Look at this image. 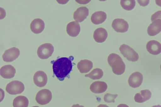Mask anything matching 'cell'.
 Returning <instances> with one entry per match:
<instances>
[{"mask_svg": "<svg viewBox=\"0 0 161 107\" xmlns=\"http://www.w3.org/2000/svg\"><path fill=\"white\" fill-rule=\"evenodd\" d=\"M72 64L69 58L62 57L55 61L53 65L54 74L60 81L63 80L72 70Z\"/></svg>", "mask_w": 161, "mask_h": 107, "instance_id": "obj_1", "label": "cell"}, {"mask_svg": "<svg viewBox=\"0 0 161 107\" xmlns=\"http://www.w3.org/2000/svg\"><path fill=\"white\" fill-rule=\"evenodd\" d=\"M119 50L121 54L128 61L135 62L137 61L139 59L138 53L127 45L123 44L121 45Z\"/></svg>", "mask_w": 161, "mask_h": 107, "instance_id": "obj_2", "label": "cell"}, {"mask_svg": "<svg viewBox=\"0 0 161 107\" xmlns=\"http://www.w3.org/2000/svg\"><path fill=\"white\" fill-rule=\"evenodd\" d=\"M54 50V47L51 44L44 43L38 47L37 51V55L41 59H47L52 56Z\"/></svg>", "mask_w": 161, "mask_h": 107, "instance_id": "obj_3", "label": "cell"}, {"mask_svg": "<svg viewBox=\"0 0 161 107\" xmlns=\"http://www.w3.org/2000/svg\"><path fill=\"white\" fill-rule=\"evenodd\" d=\"M25 86L21 82L14 80L8 83L6 87V92L10 94H20L24 91Z\"/></svg>", "mask_w": 161, "mask_h": 107, "instance_id": "obj_4", "label": "cell"}, {"mask_svg": "<svg viewBox=\"0 0 161 107\" xmlns=\"http://www.w3.org/2000/svg\"><path fill=\"white\" fill-rule=\"evenodd\" d=\"M52 93L49 89H44L39 91L36 96V100L39 104L43 105L49 103L52 99Z\"/></svg>", "mask_w": 161, "mask_h": 107, "instance_id": "obj_5", "label": "cell"}, {"mask_svg": "<svg viewBox=\"0 0 161 107\" xmlns=\"http://www.w3.org/2000/svg\"><path fill=\"white\" fill-rule=\"evenodd\" d=\"M19 54V49L13 47L6 50L3 55L2 58L4 62H10L16 59Z\"/></svg>", "mask_w": 161, "mask_h": 107, "instance_id": "obj_6", "label": "cell"}, {"mask_svg": "<svg viewBox=\"0 0 161 107\" xmlns=\"http://www.w3.org/2000/svg\"><path fill=\"white\" fill-rule=\"evenodd\" d=\"M112 26L118 32L124 33L128 30L129 25L126 21L121 19H116L113 21Z\"/></svg>", "mask_w": 161, "mask_h": 107, "instance_id": "obj_7", "label": "cell"}, {"mask_svg": "<svg viewBox=\"0 0 161 107\" xmlns=\"http://www.w3.org/2000/svg\"><path fill=\"white\" fill-rule=\"evenodd\" d=\"M33 78L35 84L39 87H42L45 86L47 81L46 74L42 71L36 72L34 74Z\"/></svg>", "mask_w": 161, "mask_h": 107, "instance_id": "obj_8", "label": "cell"}, {"mask_svg": "<svg viewBox=\"0 0 161 107\" xmlns=\"http://www.w3.org/2000/svg\"><path fill=\"white\" fill-rule=\"evenodd\" d=\"M143 79L142 73L138 72H134L130 75L128 79L129 84L133 88H137L142 84Z\"/></svg>", "mask_w": 161, "mask_h": 107, "instance_id": "obj_9", "label": "cell"}, {"mask_svg": "<svg viewBox=\"0 0 161 107\" xmlns=\"http://www.w3.org/2000/svg\"><path fill=\"white\" fill-rule=\"evenodd\" d=\"M89 10L85 7H81L77 9L73 15L74 19L78 22L84 21L88 15Z\"/></svg>", "mask_w": 161, "mask_h": 107, "instance_id": "obj_10", "label": "cell"}, {"mask_svg": "<svg viewBox=\"0 0 161 107\" xmlns=\"http://www.w3.org/2000/svg\"><path fill=\"white\" fill-rule=\"evenodd\" d=\"M146 49L150 53L157 55L161 52V44L155 40H151L147 43Z\"/></svg>", "mask_w": 161, "mask_h": 107, "instance_id": "obj_11", "label": "cell"}, {"mask_svg": "<svg viewBox=\"0 0 161 107\" xmlns=\"http://www.w3.org/2000/svg\"><path fill=\"white\" fill-rule=\"evenodd\" d=\"M16 73L15 68L11 65H5L0 69V75L3 78L10 79L13 78Z\"/></svg>", "mask_w": 161, "mask_h": 107, "instance_id": "obj_12", "label": "cell"}, {"mask_svg": "<svg viewBox=\"0 0 161 107\" xmlns=\"http://www.w3.org/2000/svg\"><path fill=\"white\" fill-rule=\"evenodd\" d=\"M110 66L114 73L116 75H120L125 72V66L121 58L116 60Z\"/></svg>", "mask_w": 161, "mask_h": 107, "instance_id": "obj_13", "label": "cell"}, {"mask_svg": "<svg viewBox=\"0 0 161 107\" xmlns=\"http://www.w3.org/2000/svg\"><path fill=\"white\" fill-rule=\"evenodd\" d=\"M44 28L45 23L44 21L39 18L34 19L30 24L31 31L36 34L41 33L43 30Z\"/></svg>", "mask_w": 161, "mask_h": 107, "instance_id": "obj_14", "label": "cell"}, {"mask_svg": "<svg viewBox=\"0 0 161 107\" xmlns=\"http://www.w3.org/2000/svg\"><path fill=\"white\" fill-rule=\"evenodd\" d=\"M161 31V19H157L150 24L148 27L147 32L151 36H155Z\"/></svg>", "mask_w": 161, "mask_h": 107, "instance_id": "obj_15", "label": "cell"}, {"mask_svg": "<svg viewBox=\"0 0 161 107\" xmlns=\"http://www.w3.org/2000/svg\"><path fill=\"white\" fill-rule=\"evenodd\" d=\"M80 26L79 24L75 21L71 22L67 25L66 31L67 34L71 37H76L80 31Z\"/></svg>", "mask_w": 161, "mask_h": 107, "instance_id": "obj_16", "label": "cell"}, {"mask_svg": "<svg viewBox=\"0 0 161 107\" xmlns=\"http://www.w3.org/2000/svg\"><path fill=\"white\" fill-rule=\"evenodd\" d=\"M107 88L106 83L104 82L97 81L93 82L90 85V89L93 93H102L105 92Z\"/></svg>", "mask_w": 161, "mask_h": 107, "instance_id": "obj_17", "label": "cell"}, {"mask_svg": "<svg viewBox=\"0 0 161 107\" xmlns=\"http://www.w3.org/2000/svg\"><path fill=\"white\" fill-rule=\"evenodd\" d=\"M108 36L106 30L103 28L96 29L94 32L93 37L95 41L98 43H102L106 40Z\"/></svg>", "mask_w": 161, "mask_h": 107, "instance_id": "obj_18", "label": "cell"}, {"mask_svg": "<svg viewBox=\"0 0 161 107\" xmlns=\"http://www.w3.org/2000/svg\"><path fill=\"white\" fill-rule=\"evenodd\" d=\"M92 67L93 63L92 62L87 59L80 61L77 65V67L81 73L88 72Z\"/></svg>", "mask_w": 161, "mask_h": 107, "instance_id": "obj_19", "label": "cell"}, {"mask_svg": "<svg viewBox=\"0 0 161 107\" xmlns=\"http://www.w3.org/2000/svg\"><path fill=\"white\" fill-rule=\"evenodd\" d=\"M151 96V93L148 89L142 90L136 94L134 96L135 101L137 103H142L149 99Z\"/></svg>", "mask_w": 161, "mask_h": 107, "instance_id": "obj_20", "label": "cell"}, {"mask_svg": "<svg viewBox=\"0 0 161 107\" xmlns=\"http://www.w3.org/2000/svg\"><path fill=\"white\" fill-rule=\"evenodd\" d=\"M107 18L106 13L102 11H98L94 13L91 17L92 22L95 24H98L103 23Z\"/></svg>", "mask_w": 161, "mask_h": 107, "instance_id": "obj_21", "label": "cell"}, {"mask_svg": "<svg viewBox=\"0 0 161 107\" xmlns=\"http://www.w3.org/2000/svg\"><path fill=\"white\" fill-rule=\"evenodd\" d=\"M29 100L27 97L24 96H19L14 99L13 107H28Z\"/></svg>", "mask_w": 161, "mask_h": 107, "instance_id": "obj_22", "label": "cell"}, {"mask_svg": "<svg viewBox=\"0 0 161 107\" xmlns=\"http://www.w3.org/2000/svg\"><path fill=\"white\" fill-rule=\"evenodd\" d=\"M103 73L101 69L96 68L89 73L85 75L86 77H89L93 80L100 79L103 76Z\"/></svg>", "mask_w": 161, "mask_h": 107, "instance_id": "obj_23", "label": "cell"}, {"mask_svg": "<svg viewBox=\"0 0 161 107\" xmlns=\"http://www.w3.org/2000/svg\"><path fill=\"white\" fill-rule=\"evenodd\" d=\"M122 7L126 10H131L135 7V1L134 0H121L120 3Z\"/></svg>", "mask_w": 161, "mask_h": 107, "instance_id": "obj_24", "label": "cell"}, {"mask_svg": "<svg viewBox=\"0 0 161 107\" xmlns=\"http://www.w3.org/2000/svg\"><path fill=\"white\" fill-rule=\"evenodd\" d=\"M117 94H113L109 93L105 94L104 96V101L107 103H112L115 102V99L117 97Z\"/></svg>", "mask_w": 161, "mask_h": 107, "instance_id": "obj_25", "label": "cell"}, {"mask_svg": "<svg viewBox=\"0 0 161 107\" xmlns=\"http://www.w3.org/2000/svg\"><path fill=\"white\" fill-rule=\"evenodd\" d=\"M121 58V57L118 54L112 53L108 56V62L110 66L112 63L116 60Z\"/></svg>", "mask_w": 161, "mask_h": 107, "instance_id": "obj_26", "label": "cell"}, {"mask_svg": "<svg viewBox=\"0 0 161 107\" xmlns=\"http://www.w3.org/2000/svg\"><path fill=\"white\" fill-rule=\"evenodd\" d=\"M158 18L161 19V10L157 11L153 14L151 17V20L153 22Z\"/></svg>", "mask_w": 161, "mask_h": 107, "instance_id": "obj_27", "label": "cell"}, {"mask_svg": "<svg viewBox=\"0 0 161 107\" xmlns=\"http://www.w3.org/2000/svg\"><path fill=\"white\" fill-rule=\"evenodd\" d=\"M137 1L141 6H145L148 4L149 0H137Z\"/></svg>", "mask_w": 161, "mask_h": 107, "instance_id": "obj_28", "label": "cell"}, {"mask_svg": "<svg viewBox=\"0 0 161 107\" xmlns=\"http://www.w3.org/2000/svg\"><path fill=\"white\" fill-rule=\"evenodd\" d=\"M117 107H129V106L125 104H120L118 105Z\"/></svg>", "mask_w": 161, "mask_h": 107, "instance_id": "obj_29", "label": "cell"}, {"mask_svg": "<svg viewBox=\"0 0 161 107\" xmlns=\"http://www.w3.org/2000/svg\"><path fill=\"white\" fill-rule=\"evenodd\" d=\"M156 4L160 6L161 7V0H156L155 1Z\"/></svg>", "mask_w": 161, "mask_h": 107, "instance_id": "obj_30", "label": "cell"}, {"mask_svg": "<svg viewBox=\"0 0 161 107\" xmlns=\"http://www.w3.org/2000/svg\"><path fill=\"white\" fill-rule=\"evenodd\" d=\"M71 107H84L82 105H79L78 104L73 105Z\"/></svg>", "mask_w": 161, "mask_h": 107, "instance_id": "obj_31", "label": "cell"}, {"mask_svg": "<svg viewBox=\"0 0 161 107\" xmlns=\"http://www.w3.org/2000/svg\"><path fill=\"white\" fill-rule=\"evenodd\" d=\"M97 107H109L106 104H100Z\"/></svg>", "mask_w": 161, "mask_h": 107, "instance_id": "obj_32", "label": "cell"}, {"mask_svg": "<svg viewBox=\"0 0 161 107\" xmlns=\"http://www.w3.org/2000/svg\"><path fill=\"white\" fill-rule=\"evenodd\" d=\"M152 107H161V105H158L153 106Z\"/></svg>", "mask_w": 161, "mask_h": 107, "instance_id": "obj_33", "label": "cell"}, {"mask_svg": "<svg viewBox=\"0 0 161 107\" xmlns=\"http://www.w3.org/2000/svg\"><path fill=\"white\" fill-rule=\"evenodd\" d=\"M31 107H39L38 106H32Z\"/></svg>", "mask_w": 161, "mask_h": 107, "instance_id": "obj_34", "label": "cell"}, {"mask_svg": "<svg viewBox=\"0 0 161 107\" xmlns=\"http://www.w3.org/2000/svg\"><path fill=\"white\" fill-rule=\"evenodd\" d=\"M160 69H161V65H160Z\"/></svg>", "mask_w": 161, "mask_h": 107, "instance_id": "obj_35", "label": "cell"}]
</instances>
